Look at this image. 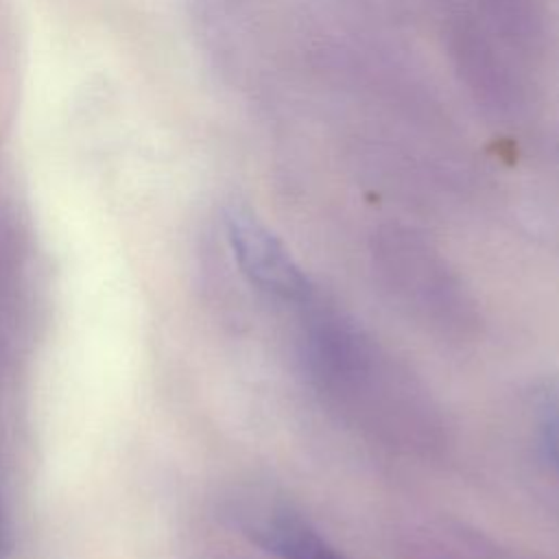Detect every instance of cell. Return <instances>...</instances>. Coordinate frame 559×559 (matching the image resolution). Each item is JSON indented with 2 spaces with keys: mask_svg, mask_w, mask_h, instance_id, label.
Masks as SVG:
<instances>
[{
  "mask_svg": "<svg viewBox=\"0 0 559 559\" xmlns=\"http://www.w3.org/2000/svg\"><path fill=\"white\" fill-rule=\"evenodd\" d=\"M225 231L236 264L251 284L282 299H304L308 295V277L286 245L251 210L242 205L227 207Z\"/></svg>",
  "mask_w": 559,
  "mask_h": 559,
  "instance_id": "6da1fadb",
  "label": "cell"
},
{
  "mask_svg": "<svg viewBox=\"0 0 559 559\" xmlns=\"http://www.w3.org/2000/svg\"><path fill=\"white\" fill-rule=\"evenodd\" d=\"M247 535L277 559H345L301 513L284 504L255 511Z\"/></svg>",
  "mask_w": 559,
  "mask_h": 559,
  "instance_id": "7a4b0ae2",
  "label": "cell"
},
{
  "mask_svg": "<svg viewBox=\"0 0 559 559\" xmlns=\"http://www.w3.org/2000/svg\"><path fill=\"white\" fill-rule=\"evenodd\" d=\"M542 432H544V445H546L550 459L555 461V465L559 467V404H555L546 413Z\"/></svg>",
  "mask_w": 559,
  "mask_h": 559,
  "instance_id": "3957f363",
  "label": "cell"
}]
</instances>
